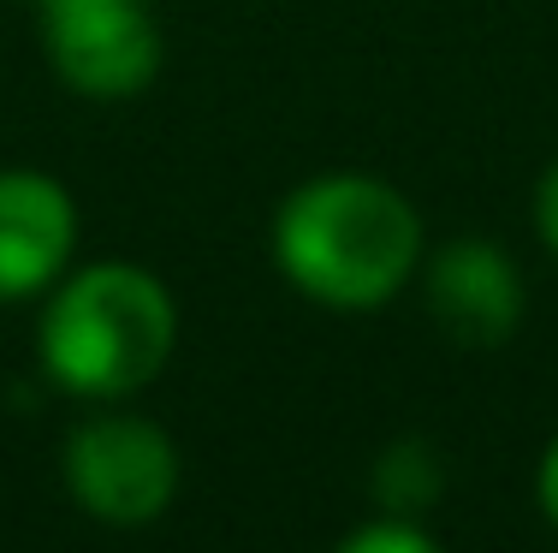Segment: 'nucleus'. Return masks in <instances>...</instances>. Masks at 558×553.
Masks as SVG:
<instances>
[{
	"label": "nucleus",
	"instance_id": "f257e3e1",
	"mask_svg": "<svg viewBox=\"0 0 558 553\" xmlns=\"http://www.w3.org/2000/svg\"><path fill=\"white\" fill-rule=\"evenodd\" d=\"M274 256L315 304L375 310L416 274L422 220L380 179H315L279 208Z\"/></svg>",
	"mask_w": 558,
	"mask_h": 553
},
{
	"label": "nucleus",
	"instance_id": "f03ea898",
	"mask_svg": "<svg viewBox=\"0 0 558 553\" xmlns=\"http://www.w3.org/2000/svg\"><path fill=\"white\" fill-rule=\"evenodd\" d=\"M179 315L155 274L101 262L77 274L43 315V363L60 387L119 399L161 375Z\"/></svg>",
	"mask_w": 558,
	"mask_h": 553
},
{
	"label": "nucleus",
	"instance_id": "7ed1b4c3",
	"mask_svg": "<svg viewBox=\"0 0 558 553\" xmlns=\"http://www.w3.org/2000/svg\"><path fill=\"white\" fill-rule=\"evenodd\" d=\"M65 482L84 512L108 524H149L179 489V453L143 417H101L65 446Z\"/></svg>",
	"mask_w": 558,
	"mask_h": 553
},
{
	"label": "nucleus",
	"instance_id": "20e7f679",
	"mask_svg": "<svg viewBox=\"0 0 558 553\" xmlns=\"http://www.w3.org/2000/svg\"><path fill=\"white\" fill-rule=\"evenodd\" d=\"M48 55L84 96H131L161 65V36L137 0H48Z\"/></svg>",
	"mask_w": 558,
	"mask_h": 553
},
{
	"label": "nucleus",
	"instance_id": "39448f33",
	"mask_svg": "<svg viewBox=\"0 0 558 553\" xmlns=\"http://www.w3.org/2000/svg\"><path fill=\"white\" fill-rule=\"evenodd\" d=\"M72 196L43 173H0V298H31L72 256Z\"/></svg>",
	"mask_w": 558,
	"mask_h": 553
},
{
	"label": "nucleus",
	"instance_id": "423d86ee",
	"mask_svg": "<svg viewBox=\"0 0 558 553\" xmlns=\"http://www.w3.org/2000/svg\"><path fill=\"white\" fill-rule=\"evenodd\" d=\"M434 315L463 339V346H499L523 315V292H517L511 262L499 256V244H451L428 274Z\"/></svg>",
	"mask_w": 558,
	"mask_h": 553
},
{
	"label": "nucleus",
	"instance_id": "0eeeda50",
	"mask_svg": "<svg viewBox=\"0 0 558 553\" xmlns=\"http://www.w3.org/2000/svg\"><path fill=\"white\" fill-rule=\"evenodd\" d=\"M339 553H440V548L422 530H410V524H368V530H356Z\"/></svg>",
	"mask_w": 558,
	"mask_h": 553
},
{
	"label": "nucleus",
	"instance_id": "6e6552de",
	"mask_svg": "<svg viewBox=\"0 0 558 553\" xmlns=\"http://www.w3.org/2000/svg\"><path fill=\"white\" fill-rule=\"evenodd\" d=\"M535 220H541V239H547V250L558 256V167H547V179H541V196H535Z\"/></svg>",
	"mask_w": 558,
	"mask_h": 553
},
{
	"label": "nucleus",
	"instance_id": "1a4fd4ad",
	"mask_svg": "<svg viewBox=\"0 0 558 553\" xmlns=\"http://www.w3.org/2000/svg\"><path fill=\"white\" fill-rule=\"evenodd\" d=\"M541 506H547V518L558 524V441L547 446V458H541Z\"/></svg>",
	"mask_w": 558,
	"mask_h": 553
}]
</instances>
